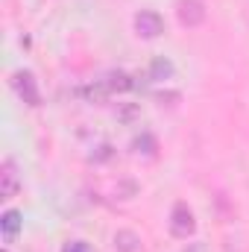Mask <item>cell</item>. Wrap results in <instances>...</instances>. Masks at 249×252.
Returning <instances> with one entry per match:
<instances>
[{
  "instance_id": "obj_3",
  "label": "cell",
  "mask_w": 249,
  "mask_h": 252,
  "mask_svg": "<svg viewBox=\"0 0 249 252\" xmlns=\"http://www.w3.org/2000/svg\"><path fill=\"white\" fill-rule=\"evenodd\" d=\"M21 190V176H18V167L12 158H6L0 164V196L3 199H12L15 193Z\"/></svg>"
},
{
  "instance_id": "obj_13",
  "label": "cell",
  "mask_w": 249,
  "mask_h": 252,
  "mask_svg": "<svg viewBox=\"0 0 249 252\" xmlns=\"http://www.w3.org/2000/svg\"><path fill=\"white\" fill-rule=\"evenodd\" d=\"M132 118H138V106H124L121 109V121H132Z\"/></svg>"
},
{
  "instance_id": "obj_7",
  "label": "cell",
  "mask_w": 249,
  "mask_h": 252,
  "mask_svg": "<svg viewBox=\"0 0 249 252\" xmlns=\"http://www.w3.org/2000/svg\"><path fill=\"white\" fill-rule=\"evenodd\" d=\"M0 229H3V238L6 241H12L18 232H21V214L18 211H3V217H0Z\"/></svg>"
},
{
  "instance_id": "obj_10",
  "label": "cell",
  "mask_w": 249,
  "mask_h": 252,
  "mask_svg": "<svg viewBox=\"0 0 249 252\" xmlns=\"http://www.w3.org/2000/svg\"><path fill=\"white\" fill-rule=\"evenodd\" d=\"M153 150H156V141H153L150 135H144V138L135 141V153H147V156H153Z\"/></svg>"
},
{
  "instance_id": "obj_1",
  "label": "cell",
  "mask_w": 249,
  "mask_h": 252,
  "mask_svg": "<svg viewBox=\"0 0 249 252\" xmlns=\"http://www.w3.org/2000/svg\"><path fill=\"white\" fill-rule=\"evenodd\" d=\"M135 32L144 35V38H158V35L164 32V18H161L158 12L144 9V12L135 15Z\"/></svg>"
},
{
  "instance_id": "obj_11",
  "label": "cell",
  "mask_w": 249,
  "mask_h": 252,
  "mask_svg": "<svg viewBox=\"0 0 249 252\" xmlns=\"http://www.w3.org/2000/svg\"><path fill=\"white\" fill-rule=\"evenodd\" d=\"M94 158H97V161L112 158V147H109V144H100V147H97V153H94Z\"/></svg>"
},
{
  "instance_id": "obj_15",
  "label": "cell",
  "mask_w": 249,
  "mask_h": 252,
  "mask_svg": "<svg viewBox=\"0 0 249 252\" xmlns=\"http://www.w3.org/2000/svg\"><path fill=\"white\" fill-rule=\"evenodd\" d=\"M3 252H9V250H3Z\"/></svg>"
},
{
  "instance_id": "obj_5",
  "label": "cell",
  "mask_w": 249,
  "mask_h": 252,
  "mask_svg": "<svg viewBox=\"0 0 249 252\" xmlns=\"http://www.w3.org/2000/svg\"><path fill=\"white\" fill-rule=\"evenodd\" d=\"M179 21L185 27H199L205 21V6L202 0H182L179 3Z\"/></svg>"
},
{
  "instance_id": "obj_14",
  "label": "cell",
  "mask_w": 249,
  "mask_h": 252,
  "mask_svg": "<svg viewBox=\"0 0 249 252\" xmlns=\"http://www.w3.org/2000/svg\"><path fill=\"white\" fill-rule=\"evenodd\" d=\"M182 252H208V247L196 241V244H187V247H185V250H182Z\"/></svg>"
},
{
  "instance_id": "obj_9",
  "label": "cell",
  "mask_w": 249,
  "mask_h": 252,
  "mask_svg": "<svg viewBox=\"0 0 249 252\" xmlns=\"http://www.w3.org/2000/svg\"><path fill=\"white\" fill-rule=\"evenodd\" d=\"M150 76H153V79H158V82H161V79H170V76H173V64L158 56L156 62L150 64Z\"/></svg>"
},
{
  "instance_id": "obj_12",
  "label": "cell",
  "mask_w": 249,
  "mask_h": 252,
  "mask_svg": "<svg viewBox=\"0 0 249 252\" xmlns=\"http://www.w3.org/2000/svg\"><path fill=\"white\" fill-rule=\"evenodd\" d=\"M62 252H91V250H88V244H85V241H73V244H67Z\"/></svg>"
},
{
  "instance_id": "obj_8",
  "label": "cell",
  "mask_w": 249,
  "mask_h": 252,
  "mask_svg": "<svg viewBox=\"0 0 249 252\" xmlns=\"http://www.w3.org/2000/svg\"><path fill=\"white\" fill-rule=\"evenodd\" d=\"M106 88H109V94H115V91H129L135 82H132V76L129 73H124V70H118V73H109L106 79Z\"/></svg>"
},
{
  "instance_id": "obj_6",
  "label": "cell",
  "mask_w": 249,
  "mask_h": 252,
  "mask_svg": "<svg viewBox=\"0 0 249 252\" xmlns=\"http://www.w3.org/2000/svg\"><path fill=\"white\" fill-rule=\"evenodd\" d=\"M115 247H118V252H141V238L132 229H121L115 235Z\"/></svg>"
},
{
  "instance_id": "obj_4",
  "label": "cell",
  "mask_w": 249,
  "mask_h": 252,
  "mask_svg": "<svg viewBox=\"0 0 249 252\" xmlns=\"http://www.w3.org/2000/svg\"><path fill=\"white\" fill-rule=\"evenodd\" d=\"M12 82H15V91L24 97V103L38 106V100H41V97H38V88H35V76H32L30 70H18Z\"/></svg>"
},
{
  "instance_id": "obj_2",
  "label": "cell",
  "mask_w": 249,
  "mask_h": 252,
  "mask_svg": "<svg viewBox=\"0 0 249 252\" xmlns=\"http://www.w3.org/2000/svg\"><path fill=\"white\" fill-rule=\"evenodd\" d=\"M193 211L187 208L185 202H176L173 205V214H170V235L173 238H187L193 232Z\"/></svg>"
}]
</instances>
